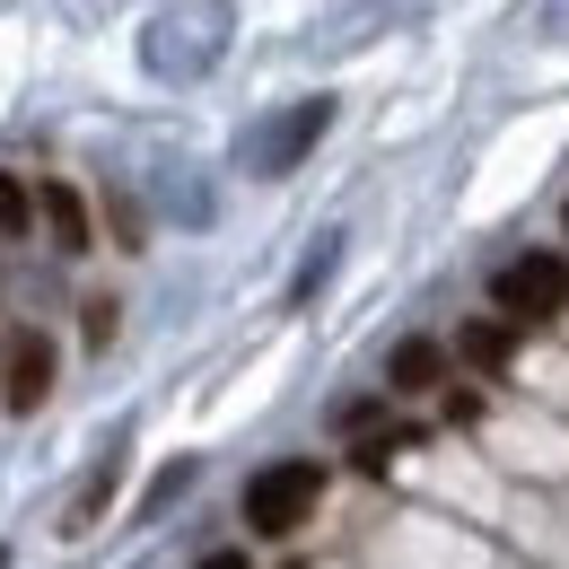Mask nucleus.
<instances>
[{"label":"nucleus","instance_id":"9d476101","mask_svg":"<svg viewBox=\"0 0 569 569\" xmlns=\"http://www.w3.org/2000/svg\"><path fill=\"white\" fill-rule=\"evenodd\" d=\"M88 342H97V351L114 342V298H97V307H88Z\"/></svg>","mask_w":569,"mask_h":569},{"label":"nucleus","instance_id":"f257e3e1","mask_svg":"<svg viewBox=\"0 0 569 569\" xmlns=\"http://www.w3.org/2000/svg\"><path fill=\"white\" fill-rule=\"evenodd\" d=\"M316 499H325V465L316 456H281V465H263L254 482H246V526L254 535H298L307 517H316Z\"/></svg>","mask_w":569,"mask_h":569},{"label":"nucleus","instance_id":"39448f33","mask_svg":"<svg viewBox=\"0 0 569 569\" xmlns=\"http://www.w3.org/2000/svg\"><path fill=\"white\" fill-rule=\"evenodd\" d=\"M386 377H395V395H421V386L447 377V351H438V342H403V351L386 359Z\"/></svg>","mask_w":569,"mask_h":569},{"label":"nucleus","instance_id":"6e6552de","mask_svg":"<svg viewBox=\"0 0 569 569\" xmlns=\"http://www.w3.org/2000/svg\"><path fill=\"white\" fill-rule=\"evenodd\" d=\"M27 211H36V202H27V184L0 167V237H18V228H27Z\"/></svg>","mask_w":569,"mask_h":569},{"label":"nucleus","instance_id":"f8f14e48","mask_svg":"<svg viewBox=\"0 0 569 569\" xmlns=\"http://www.w3.org/2000/svg\"><path fill=\"white\" fill-rule=\"evenodd\" d=\"M561 219H569V211H561Z\"/></svg>","mask_w":569,"mask_h":569},{"label":"nucleus","instance_id":"9b49d317","mask_svg":"<svg viewBox=\"0 0 569 569\" xmlns=\"http://www.w3.org/2000/svg\"><path fill=\"white\" fill-rule=\"evenodd\" d=\"M202 569H246V552H211V561H202Z\"/></svg>","mask_w":569,"mask_h":569},{"label":"nucleus","instance_id":"0eeeda50","mask_svg":"<svg viewBox=\"0 0 569 569\" xmlns=\"http://www.w3.org/2000/svg\"><path fill=\"white\" fill-rule=\"evenodd\" d=\"M508 342H517V325H465V342H456V351L473 359V368H499Z\"/></svg>","mask_w":569,"mask_h":569},{"label":"nucleus","instance_id":"f03ea898","mask_svg":"<svg viewBox=\"0 0 569 569\" xmlns=\"http://www.w3.org/2000/svg\"><path fill=\"white\" fill-rule=\"evenodd\" d=\"M491 298H499V325H552V316H569V263L561 254H508L491 272Z\"/></svg>","mask_w":569,"mask_h":569},{"label":"nucleus","instance_id":"20e7f679","mask_svg":"<svg viewBox=\"0 0 569 569\" xmlns=\"http://www.w3.org/2000/svg\"><path fill=\"white\" fill-rule=\"evenodd\" d=\"M44 395H53V342L27 333V342L9 351V412H36Z\"/></svg>","mask_w":569,"mask_h":569},{"label":"nucleus","instance_id":"423d86ee","mask_svg":"<svg viewBox=\"0 0 569 569\" xmlns=\"http://www.w3.org/2000/svg\"><path fill=\"white\" fill-rule=\"evenodd\" d=\"M44 219H53L62 254H79V246H88V211H79V193H71V184H44Z\"/></svg>","mask_w":569,"mask_h":569},{"label":"nucleus","instance_id":"1a4fd4ad","mask_svg":"<svg viewBox=\"0 0 569 569\" xmlns=\"http://www.w3.org/2000/svg\"><path fill=\"white\" fill-rule=\"evenodd\" d=\"M395 456H403V438H368V447H359V473H386Z\"/></svg>","mask_w":569,"mask_h":569},{"label":"nucleus","instance_id":"7ed1b4c3","mask_svg":"<svg viewBox=\"0 0 569 569\" xmlns=\"http://www.w3.org/2000/svg\"><path fill=\"white\" fill-rule=\"evenodd\" d=\"M325 123H333V97H307V106H289L281 123L254 141V167L263 176H281V167H298V149H316L325 141Z\"/></svg>","mask_w":569,"mask_h":569}]
</instances>
